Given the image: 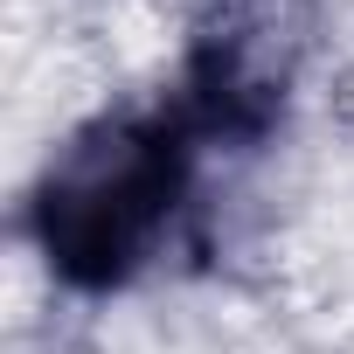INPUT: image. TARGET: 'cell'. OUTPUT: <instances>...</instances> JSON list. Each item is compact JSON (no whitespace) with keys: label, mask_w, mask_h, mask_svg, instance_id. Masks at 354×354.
<instances>
[{"label":"cell","mask_w":354,"mask_h":354,"mask_svg":"<svg viewBox=\"0 0 354 354\" xmlns=\"http://www.w3.org/2000/svg\"><path fill=\"white\" fill-rule=\"evenodd\" d=\"M174 195V146L153 125L97 118L70 132L35 174V243L63 278H104L160 230Z\"/></svg>","instance_id":"cell-1"},{"label":"cell","mask_w":354,"mask_h":354,"mask_svg":"<svg viewBox=\"0 0 354 354\" xmlns=\"http://www.w3.org/2000/svg\"><path fill=\"white\" fill-rule=\"evenodd\" d=\"M195 42L216 97L236 118H257L313 63L319 0H195Z\"/></svg>","instance_id":"cell-2"}]
</instances>
